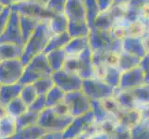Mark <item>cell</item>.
<instances>
[{"label": "cell", "instance_id": "7bdbcfd3", "mask_svg": "<svg viewBox=\"0 0 149 139\" xmlns=\"http://www.w3.org/2000/svg\"><path fill=\"white\" fill-rule=\"evenodd\" d=\"M67 0H49L47 4V8L54 14L63 13Z\"/></svg>", "mask_w": 149, "mask_h": 139}, {"label": "cell", "instance_id": "ac0fdd59", "mask_svg": "<svg viewBox=\"0 0 149 139\" xmlns=\"http://www.w3.org/2000/svg\"><path fill=\"white\" fill-rule=\"evenodd\" d=\"M19 29H20V33H22V42L23 44H25L28 41V39L31 37V35L33 34V32L38 26L41 20L20 14H19Z\"/></svg>", "mask_w": 149, "mask_h": 139}, {"label": "cell", "instance_id": "5b68a950", "mask_svg": "<svg viewBox=\"0 0 149 139\" xmlns=\"http://www.w3.org/2000/svg\"><path fill=\"white\" fill-rule=\"evenodd\" d=\"M70 115L61 116L56 113L52 108H45L39 113L37 124L47 132L62 133L72 121Z\"/></svg>", "mask_w": 149, "mask_h": 139}, {"label": "cell", "instance_id": "cb8c5ba5", "mask_svg": "<svg viewBox=\"0 0 149 139\" xmlns=\"http://www.w3.org/2000/svg\"><path fill=\"white\" fill-rule=\"evenodd\" d=\"M45 133H47V131L45 129L40 127L38 124H35L33 126L23 128V129L17 130L15 135L5 139H37Z\"/></svg>", "mask_w": 149, "mask_h": 139}, {"label": "cell", "instance_id": "5bb4252c", "mask_svg": "<svg viewBox=\"0 0 149 139\" xmlns=\"http://www.w3.org/2000/svg\"><path fill=\"white\" fill-rule=\"evenodd\" d=\"M143 85H148L146 74L139 66L135 68L122 71L120 80L119 89L131 90L132 88Z\"/></svg>", "mask_w": 149, "mask_h": 139}, {"label": "cell", "instance_id": "8fae6325", "mask_svg": "<svg viewBox=\"0 0 149 139\" xmlns=\"http://www.w3.org/2000/svg\"><path fill=\"white\" fill-rule=\"evenodd\" d=\"M95 124L93 112L89 111L78 117H74L70 125L62 132V139H74Z\"/></svg>", "mask_w": 149, "mask_h": 139}, {"label": "cell", "instance_id": "680465c9", "mask_svg": "<svg viewBox=\"0 0 149 139\" xmlns=\"http://www.w3.org/2000/svg\"><path fill=\"white\" fill-rule=\"evenodd\" d=\"M4 8H5V7H4V6H2V5H1V4H0V12H1V11H2V10L4 9Z\"/></svg>", "mask_w": 149, "mask_h": 139}, {"label": "cell", "instance_id": "6f0895ef", "mask_svg": "<svg viewBox=\"0 0 149 139\" xmlns=\"http://www.w3.org/2000/svg\"><path fill=\"white\" fill-rule=\"evenodd\" d=\"M20 1H25V0H12V3H17V2H20Z\"/></svg>", "mask_w": 149, "mask_h": 139}, {"label": "cell", "instance_id": "4316f807", "mask_svg": "<svg viewBox=\"0 0 149 139\" xmlns=\"http://www.w3.org/2000/svg\"><path fill=\"white\" fill-rule=\"evenodd\" d=\"M17 132L15 118L6 115L0 119V139L8 138Z\"/></svg>", "mask_w": 149, "mask_h": 139}, {"label": "cell", "instance_id": "4fadbf2b", "mask_svg": "<svg viewBox=\"0 0 149 139\" xmlns=\"http://www.w3.org/2000/svg\"><path fill=\"white\" fill-rule=\"evenodd\" d=\"M148 35L143 37L125 36L121 38V49L123 52L132 54L138 58H143L148 54Z\"/></svg>", "mask_w": 149, "mask_h": 139}, {"label": "cell", "instance_id": "7c38bea8", "mask_svg": "<svg viewBox=\"0 0 149 139\" xmlns=\"http://www.w3.org/2000/svg\"><path fill=\"white\" fill-rule=\"evenodd\" d=\"M1 43H14L24 45L19 29V13L14 11V10H11V12H10L7 26L5 28L3 34L0 35V44Z\"/></svg>", "mask_w": 149, "mask_h": 139}, {"label": "cell", "instance_id": "ba28073f", "mask_svg": "<svg viewBox=\"0 0 149 139\" xmlns=\"http://www.w3.org/2000/svg\"><path fill=\"white\" fill-rule=\"evenodd\" d=\"M10 8L20 15H25V16L32 17L39 20H49L54 15V13L49 11L45 6L31 1V0L12 3L10 5Z\"/></svg>", "mask_w": 149, "mask_h": 139}, {"label": "cell", "instance_id": "f1b7e54d", "mask_svg": "<svg viewBox=\"0 0 149 139\" xmlns=\"http://www.w3.org/2000/svg\"><path fill=\"white\" fill-rule=\"evenodd\" d=\"M38 118H39V112L27 110L22 115L15 119L16 120L17 130H20L23 129V128L37 124Z\"/></svg>", "mask_w": 149, "mask_h": 139}, {"label": "cell", "instance_id": "d590c367", "mask_svg": "<svg viewBox=\"0 0 149 139\" xmlns=\"http://www.w3.org/2000/svg\"><path fill=\"white\" fill-rule=\"evenodd\" d=\"M136 101L137 107L139 108V105L148 106V99H149V92H148V85H143L134 87L130 90Z\"/></svg>", "mask_w": 149, "mask_h": 139}, {"label": "cell", "instance_id": "f35d334b", "mask_svg": "<svg viewBox=\"0 0 149 139\" xmlns=\"http://www.w3.org/2000/svg\"><path fill=\"white\" fill-rule=\"evenodd\" d=\"M19 96L20 97V99L29 107L35 100V98L38 96V95L36 93V90L34 89L33 85L31 84V85H22V91H20Z\"/></svg>", "mask_w": 149, "mask_h": 139}, {"label": "cell", "instance_id": "681fc988", "mask_svg": "<svg viewBox=\"0 0 149 139\" xmlns=\"http://www.w3.org/2000/svg\"><path fill=\"white\" fill-rule=\"evenodd\" d=\"M148 59H149V57H148V54L146 55L143 58L141 59L140 60V63H139V67L143 70V71L146 74V80L148 81Z\"/></svg>", "mask_w": 149, "mask_h": 139}, {"label": "cell", "instance_id": "3957f363", "mask_svg": "<svg viewBox=\"0 0 149 139\" xmlns=\"http://www.w3.org/2000/svg\"><path fill=\"white\" fill-rule=\"evenodd\" d=\"M52 70L48 65L45 54L40 53L31 59L24 66L22 75L19 81L22 85H31L44 77H48L52 74Z\"/></svg>", "mask_w": 149, "mask_h": 139}, {"label": "cell", "instance_id": "74e56055", "mask_svg": "<svg viewBox=\"0 0 149 139\" xmlns=\"http://www.w3.org/2000/svg\"><path fill=\"white\" fill-rule=\"evenodd\" d=\"M34 89L36 90L37 95H45L54 86V82L52 80V77H44L37 81H35L34 83L32 84Z\"/></svg>", "mask_w": 149, "mask_h": 139}, {"label": "cell", "instance_id": "d6986e66", "mask_svg": "<svg viewBox=\"0 0 149 139\" xmlns=\"http://www.w3.org/2000/svg\"><path fill=\"white\" fill-rule=\"evenodd\" d=\"M24 45L14 43H1L0 44V59H20L23 54Z\"/></svg>", "mask_w": 149, "mask_h": 139}, {"label": "cell", "instance_id": "277c9868", "mask_svg": "<svg viewBox=\"0 0 149 139\" xmlns=\"http://www.w3.org/2000/svg\"><path fill=\"white\" fill-rule=\"evenodd\" d=\"M63 69L78 74L81 79H88L95 77V68L92 60V50L87 47L79 55L67 57Z\"/></svg>", "mask_w": 149, "mask_h": 139}, {"label": "cell", "instance_id": "83f0119b", "mask_svg": "<svg viewBox=\"0 0 149 139\" xmlns=\"http://www.w3.org/2000/svg\"><path fill=\"white\" fill-rule=\"evenodd\" d=\"M70 40V36L67 32L62 33V34H53L52 37H51L50 40L48 41L47 46H45L44 53L47 54L52 50L64 48L65 45L69 43Z\"/></svg>", "mask_w": 149, "mask_h": 139}, {"label": "cell", "instance_id": "7402d4cb", "mask_svg": "<svg viewBox=\"0 0 149 139\" xmlns=\"http://www.w3.org/2000/svg\"><path fill=\"white\" fill-rule=\"evenodd\" d=\"M48 65L52 71H56L63 69L65 61L67 59V54L63 48L52 50L45 54Z\"/></svg>", "mask_w": 149, "mask_h": 139}, {"label": "cell", "instance_id": "836d02e7", "mask_svg": "<svg viewBox=\"0 0 149 139\" xmlns=\"http://www.w3.org/2000/svg\"><path fill=\"white\" fill-rule=\"evenodd\" d=\"M66 93L62 91L58 86L54 85L47 94H45V102L47 108H53L54 106L63 102Z\"/></svg>", "mask_w": 149, "mask_h": 139}, {"label": "cell", "instance_id": "b9f144b4", "mask_svg": "<svg viewBox=\"0 0 149 139\" xmlns=\"http://www.w3.org/2000/svg\"><path fill=\"white\" fill-rule=\"evenodd\" d=\"M111 139H131L130 129L118 122L111 135Z\"/></svg>", "mask_w": 149, "mask_h": 139}, {"label": "cell", "instance_id": "30bf717a", "mask_svg": "<svg viewBox=\"0 0 149 139\" xmlns=\"http://www.w3.org/2000/svg\"><path fill=\"white\" fill-rule=\"evenodd\" d=\"M51 77L54 82V85L58 86L65 93L81 89L83 79L76 73H70L64 69H61L59 71H53Z\"/></svg>", "mask_w": 149, "mask_h": 139}, {"label": "cell", "instance_id": "9a60e30c", "mask_svg": "<svg viewBox=\"0 0 149 139\" xmlns=\"http://www.w3.org/2000/svg\"><path fill=\"white\" fill-rule=\"evenodd\" d=\"M63 13L68 19V23H87L83 0H67Z\"/></svg>", "mask_w": 149, "mask_h": 139}, {"label": "cell", "instance_id": "e575fe53", "mask_svg": "<svg viewBox=\"0 0 149 139\" xmlns=\"http://www.w3.org/2000/svg\"><path fill=\"white\" fill-rule=\"evenodd\" d=\"M92 104V112L94 114L95 124L102 122L103 121L113 118L109 112L106 110L104 106L102 105L101 100H91Z\"/></svg>", "mask_w": 149, "mask_h": 139}, {"label": "cell", "instance_id": "f546056e", "mask_svg": "<svg viewBox=\"0 0 149 139\" xmlns=\"http://www.w3.org/2000/svg\"><path fill=\"white\" fill-rule=\"evenodd\" d=\"M131 139H149L148 117L145 116L142 121L130 129Z\"/></svg>", "mask_w": 149, "mask_h": 139}, {"label": "cell", "instance_id": "7a4b0ae2", "mask_svg": "<svg viewBox=\"0 0 149 139\" xmlns=\"http://www.w3.org/2000/svg\"><path fill=\"white\" fill-rule=\"evenodd\" d=\"M88 41L92 52L109 51L117 54L122 52L121 38L116 37L111 30H101L92 27L88 34Z\"/></svg>", "mask_w": 149, "mask_h": 139}, {"label": "cell", "instance_id": "4dcf8cb0", "mask_svg": "<svg viewBox=\"0 0 149 139\" xmlns=\"http://www.w3.org/2000/svg\"><path fill=\"white\" fill-rule=\"evenodd\" d=\"M121 71L117 66H106L103 81L112 86L113 88H119Z\"/></svg>", "mask_w": 149, "mask_h": 139}, {"label": "cell", "instance_id": "60d3db41", "mask_svg": "<svg viewBox=\"0 0 149 139\" xmlns=\"http://www.w3.org/2000/svg\"><path fill=\"white\" fill-rule=\"evenodd\" d=\"M101 102H102V105L104 106V108L106 109V110L109 112L115 120H117V118L119 117V115L120 114V112L123 110H121L120 107L118 105V103L115 100L114 96L102 99Z\"/></svg>", "mask_w": 149, "mask_h": 139}, {"label": "cell", "instance_id": "d6a6232c", "mask_svg": "<svg viewBox=\"0 0 149 139\" xmlns=\"http://www.w3.org/2000/svg\"><path fill=\"white\" fill-rule=\"evenodd\" d=\"M27 110H28V106L20 99L19 96L16 97L12 101H10L6 106V110L8 115L15 118V119L22 115Z\"/></svg>", "mask_w": 149, "mask_h": 139}, {"label": "cell", "instance_id": "11a10c76", "mask_svg": "<svg viewBox=\"0 0 149 139\" xmlns=\"http://www.w3.org/2000/svg\"><path fill=\"white\" fill-rule=\"evenodd\" d=\"M0 4L4 7H10L12 4V0H0Z\"/></svg>", "mask_w": 149, "mask_h": 139}, {"label": "cell", "instance_id": "f907efd6", "mask_svg": "<svg viewBox=\"0 0 149 139\" xmlns=\"http://www.w3.org/2000/svg\"><path fill=\"white\" fill-rule=\"evenodd\" d=\"M37 139H62V133H52V132H47L41 136Z\"/></svg>", "mask_w": 149, "mask_h": 139}, {"label": "cell", "instance_id": "8992f818", "mask_svg": "<svg viewBox=\"0 0 149 139\" xmlns=\"http://www.w3.org/2000/svg\"><path fill=\"white\" fill-rule=\"evenodd\" d=\"M117 89L118 88H113L103 80L93 77L83 80L81 90L91 100H102L107 97L114 96Z\"/></svg>", "mask_w": 149, "mask_h": 139}, {"label": "cell", "instance_id": "484cf974", "mask_svg": "<svg viewBox=\"0 0 149 139\" xmlns=\"http://www.w3.org/2000/svg\"><path fill=\"white\" fill-rule=\"evenodd\" d=\"M48 25L53 34H58L67 32L68 28V19L64 13L54 14L48 20Z\"/></svg>", "mask_w": 149, "mask_h": 139}, {"label": "cell", "instance_id": "f5cc1de1", "mask_svg": "<svg viewBox=\"0 0 149 139\" xmlns=\"http://www.w3.org/2000/svg\"><path fill=\"white\" fill-rule=\"evenodd\" d=\"M130 0H114L111 7H115V6H123V5H126Z\"/></svg>", "mask_w": 149, "mask_h": 139}, {"label": "cell", "instance_id": "ffe728a7", "mask_svg": "<svg viewBox=\"0 0 149 139\" xmlns=\"http://www.w3.org/2000/svg\"><path fill=\"white\" fill-rule=\"evenodd\" d=\"M119 54L109 51H95L92 52V60L94 68L98 66H117Z\"/></svg>", "mask_w": 149, "mask_h": 139}, {"label": "cell", "instance_id": "db71d44e", "mask_svg": "<svg viewBox=\"0 0 149 139\" xmlns=\"http://www.w3.org/2000/svg\"><path fill=\"white\" fill-rule=\"evenodd\" d=\"M6 115H8L7 110H6V107L0 106V119L3 118V117H5Z\"/></svg>", "mask_w": 149, "mask_h": 139}, {"label": "cell", "instance_id": "e0dca14e", "mask_svg": "<svg viewBox=\"0 0 149 139\" xmlns=\"http://www.w3.org/2000/svg\"><path fill=\"white\" fill-rule=\"evenodd\" d=\"M22 85L16 83L12 85H0V106L6 107L10 101H12L19 96Z\"/></svg>", "mask_w": 149, "mask_h": 139}, {"label": "cell", "instance_id": "ab89813d", "mask_svg": "<svg viewBox=\"0 0 149 139\" xmlns=\"http://www.w3.org/2000/svg\"><path fill=\"white\" fill-rule=\"evenodd\" d=\"M112 23H113V20L110 16L109 12L107 10V11L104 12H100V14L96 17L93 27L101 30H111Z\"/></svg>", "mask_w": 149, "mask_h": 139}, {"label": "cell", "instance_id": "9c48e42d", "mask_svg": "<svg viewBox=\"0 0 149 139\" xmlns=\"http://www.w3.org/2000/svg\"><path fill=\"white\" fill-rule=\"evenodd\" d=\"M24 65L20 59H6L0 61V85L19 83Z\"/></svg>", "mask_w": 149, "mask_h": 139}, {"label": "cell", "instance_id": "7dc6e473", "mask_svg": "<svg viewBox=\"0 0 149 139\" xmlns=\"http://www.w3.org/2000/svg\"><path fill=\"white\" fill-rule=\"evenodd\" d=\"M52 109L55 110L56 113H58V115H61V116H67V115H70L69 113V110H68V107L67 105L63 102L59 103V104L54 106Z\"/></svg>", "mask_w": 149, "mask_h": 139}, {"label": "cell", "instance_id": "8d00e7d4", "mask_svg": "<svg viewBox=\"0 0 149 139\" xmlns=\"http://www.w3.org/2000/svg\"><path fill=\"white\" fill-rule=\"evenodd\" d=\"M90 28L87 23H68L67 33L70 38L88 36Z\"/></svg>", "mask_w": 149, "mask_h": 139}, {"label": "cell", "instance_id": "f6af8a7d", "mask_svg": "<svg viewBox=\"0 0 149 139\" xmlns=\"http://www.w3.org/2000/svg\"><path fill=\"white\" fill-rule=\"evenodd\" d=\"M47 108V102H45V95H39L35 100L28 107V110L41 112Z\"/></svg>", "mask_w": 149, "mask_h": 139}, {"label": "cell", "instance_id": "603a6c76", "mask_svg": "<svg viewBox=\"0 0 149 139\" xmlns=\"http://www.w3.org/2000/svg\"><path fill=\"white\" fill-rule=\"evenodd\" d=\"M114 98L117 101L118 105L123 110L138 108L134 97H133L130 90H121L118 88L116 91V94L114 95Z\"/></svg>", "mask_w": 149, "mask_h": 139}, {"label": "cell", "instance_id": "ee69618b", "mask_svg": "<svg viewBox=\"0 0 149 139\" xmlns=\"http://www.w3.org/2000/svg\"><path fill=\"white\" fill-rule=\"evenodd\" d=\"M117 120H115L114 118H110V119H107V120H105L103 121L102 122L98 123L97 125V129L99 131H102L104 133H109L111 136L113 131H114L115 127L117 125Z\"/></svg>", "mask_w": 149, "mask_h": 139}, {"label": "cell", "instance_id": "c3c4849f", "mask_svg": "<svg viewBox=\"0 0 149 139\" xmlns=\"http://www.w3.org/2000/svg\"><path fill=\"white\" fill-rule=\"evenodd\" d=\"M95 1H96L97 6L99 8L100 12H104L111 8L114 0H95Z\"/></svg>", "mask_w": 149, "mask_h": 139}, {"label": "cell", "instance_id": "9f6ffc18", "mask_svg": "<svg viewBox=\"0 0 149 139\" xmlns=\"http://www.w3.org/2000/svg\"><path fill=\"white\" fill-rule=\"evenodd\" d=\"M31 1H33L35 3L43 5V6H47V2L49 1V0H31Z\"/></svg>", "mask_w": 149, "mask_h": 139}, {"label": "cell", "instance_id": "2e32d148", "mask_svg": "<svg viewBox=\"0 0 149 139\" xmlns=\"http://www.w3.org/2000/svg\"><path fill=\"white\" fill-rule=\"evenodd\" d=\"M143 117V112L140 108H134L132 110H122L117 118V122L131 129L132 127L138 124Z\"/></svg>", "mask_w": 149, "mask_h": 139}, {"label": "cell", "instance_id": "bcb514c9", "mask_svg": "<svg viewBox=\"0 0 149 139\" xmlns=\"http://www.w3.org/2000/svg\"><path fill=\"white\" fill-rule=\"evenodd\" d=\"M10 12H11L10 7H5L4 9L0 12V35L3 34L5 28L7 26Z\"/></svg>", "mask_w": 149, "mask_h": 139}, {"label": "cell", "instance_id": "44dd1931", "mask_svg": "<svg viewBox=\"0 0 149 139\" xmlns=\"http://www.w3.org/2000/svg\"><path fill=\"white\" fill-rule=\"evenodd\" d=\"M89 46L88 36L70 38L69 43L63 48L67 54V57H73L79 55L81 52Z\"/></svg>", "mask_w": 149, "mask_h": 139}, {"label": "cell", "instance_id": "91938a15", "mask_svg": "<svg viewBox=\"0 0 149 139\" xmlns=\"http://www.w3.org/2000/svg\"><path fill=\"white\" fill-rule=\"evenodd\" d=\"M0 61H1V59H0Z\"/></svg>", "mask_w": 149, "mask_h": 139}, {"label": "cell", "instance_id": "1f68e13d", "mask_svg": "<svg viewBox=\"0 0 149 139\" xmlns=\"http://www.w3.org/2000/svg\"><path fill=\"white\" fill-rule=\"evenodd\" d=\"M83 2L85 8L86 22L89 28H92L96 17L100 14L99 8L97 6L95 0H83Z\"/></svg>", "mask_w": 149, "mask_h": 139}, {"label": "cell", "instance_id": "52a82bcc", "mask_svg": "<svg viewBox=\"0 0 149 139\" xmlns=\"http://www.w3.org/2000/svg\"><path fill=\"white\" fill-rule=\"evenodd\" d=\"M64 103L71 117H78L92 110L91 99L81 90L66 93Z\"/></svg>", "mask_w": 149, "mask_h": 139}, {"label": "cell", "instance_id": "6da1fadb", "mask_svg": "<svg viewBox=\"0 0 149 139\" xmlns=\"http://www.w3.org/2000/svg\"><path fill=\"white\" fill-rule=\"evenodd\" d=\"M52 32L49 28L48 20H43L39 22L33 34L24 44L23 54L20 60L25 66L33 57L43 53L48 41L52 37Z\"/></svg>", "mask_w": 149, "mask_h": 139}, {"label": "cell", "instance_id": "816d5d0a", "mask_svg": "<svg viewBox=\"0 0 149 139\" xmlns=\"http://www.w3.org/2000/svg\"><path fill=\"white\" fill-rule=\"evenodd\" d=\"M88 139H111V136L109 133H107L97 130Z\"/></svg>", "mask_w": 149, "mask_h": 139}, {"label": "cell", "instance_id": "d4e9b609", "mask_svg": "<svg viewBox=\"0 0 149 139\" xmlns=\"http://www.w3.org/2000/svg\"><path fill=\"white\" fill-rule=\"evenodd\" d=\"M141 59L136 56H133L132 54L126 53V52H120L118 58V63L117 67L121 73L128 70H131L139 66Z\"/></svg>", "mask_w": 149, "mask_h": 139}]
</instances>
